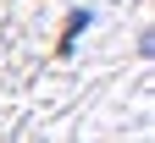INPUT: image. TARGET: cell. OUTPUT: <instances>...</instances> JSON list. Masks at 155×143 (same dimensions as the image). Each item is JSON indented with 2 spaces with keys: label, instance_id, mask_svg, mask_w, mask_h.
<instances>
[{
  "label": "cell",
  "instance_id": "6da1fadb",
  "mask_svg": "<svg viewBox=\"0 0 155 143\" xmlns=\"http://www.w3.org/2000/svg\"><path fill=\"white\" fill-rule=\"evenodd\" d=\"M89 22H94V11H72V17H67V33H61V55H72V50H78V39H83V28H89Z\"/></svg>",
  "mask_w": 155,
  "mask_h": 143
}]
</instances>
